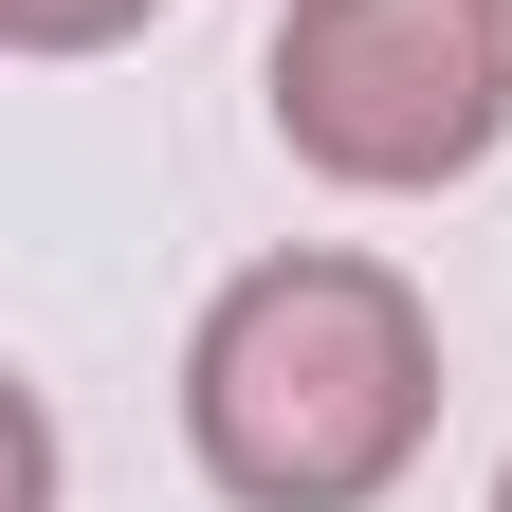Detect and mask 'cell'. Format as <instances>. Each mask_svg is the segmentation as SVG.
<instances>
[{"label": "cell", "instance_id": "277c9868", "mask_svg": "<svg viewBox=\"0 0 512 512\" xmlns=\"http://www.w3.org/2000/svg\"><path fill=\"white\" fill-rule=\"evenodd\" d=\"M494 512H512V476H494Z\"/></svg>", "mask_w": 512, "mask_h": 512}, {"label": "cell", "instance_id": "7a4b0ae2", "mask_svg": "<svg viewBox=\"0 0 512 512\" xmlns=\"http://www.w3.org/2000/svg\"><path fill=\"white\" fill-rule=\"evenodd\" d=\"M256 74L311 183L421 202V183H476L512 128V0H293Z\"/></svg>", "mask_w": 512, "mask_h": 512}, {"label": "cell", "instance_id": "3957f363", "mask_svg": "<svg viewBox=\"0 0 512 512\" xmlns=\"http://www.w3.org/2000/svg\"><path fill=\"white\" fill-rule=\"evenodd\" d=\"M128 19H147V0H0V37H19V55H110Z\"/></svg>", "mask_w": 512, "mask_h": 512}, {"label": "cell", "instance_id": "6da1fadb", "mask_svg": "<svg viewBox=\"0 0 512 512\" xmlns=\"http://www.w3.org/2000/svg\"><path fill=\"white\" fill-rule=\"evenodd\" d=\"M183 439L238 512H366L403 494V458L439 439V311L348 238H293L256 275L202 293L183 330Z\"/></svg>", "mask_w": 512, "mask_h": 512}]
</instances>
